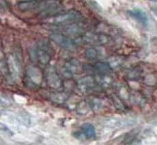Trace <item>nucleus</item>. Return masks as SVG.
I'll list each match as a JSON object with an SVG mask.
<instances>
[{"label":"nucleus","instance_id":"423d86ee","mask_svg":"<svg viewBox=\"0 0 157 145\" xmlns=\"http://www.w3.org/2000/svg\"><path fill=\"white\" fill-rule=\"evenodd\" d=\"M84 70L88 72L96 75H107L111 71V66L108 63L96 62L93 65H87L84 66Z\"/></svg>","mask_w":157,"mask_h":145},{"label":"nucleus","instance_id":"f257e3e1","mask_svg":"<svg viewBox=\"0 0 157 145\" xmlns=\"http://www.w3.org/2000/svg\"><path fill=\"white\" fill-rule=\"evenodd\" d=\"M17 7L21 12H34L47 16L57 12L62 5L57 0H25L18 3Z\"/></svg>","mask_w":157,"mask_h":145},{"label":"nucleus","instance_id":"6e6552de","mask_svg":"<svg viewBox=\"0 0 157 145\" xmlns=\"http://www.w3.org/2000/svg\"><path fill=\"white\" fill-rule=\"evenodd\" d=\"M40 72L37 69L29 68L27 71V77H25L26 84L29 87L37 86L40 81Z\"/></svg>","mask_w":157,"mask_h":145},{"label":"nucleus","instance_id":"f03ea898","mask_svg":"<svg viewBox=\"0 0 157 145\" xmlns=\"http://www.w3.org/2000/svg\"><path fill=\"white\" fill-rule=\"evenodd\" d=\"M51 51L52 49L47 42L40 41L30 48L29 52L32 60L47 64L51 60Z\"/></svg>","mask_w":157,"mask_h":145},{"label":"nucleus","instance_id":"9b49d317","mask_svg":"<svg viewBox=\"0 0 157 145\" xmlns=\"http://www.w3.org/2000/svg\"><path fill=\"white\" fill-rule=\"evenodd\" d=\"M47 80L49 86L53 87H59L60 86V83H61V80H60L59 77L57 76L54 71H51L49 72Z\"/></svg>","mask_w":157,"mask_h":145},{"label":"nucleus","instance_id":"20e7f679","mask_svg":"<svg viewBox=\"0 0 157 145\" xmlns=\"http://www.w3.org/2000/svg\"><path fill=\"white\" fill-rule=\"evenodd\" d=\"M51 40L59 47L67 50H73L77 47V42L59 33H53L50 35Z\"/></svg>","mask_w":157,"mask_h":145},{"label":"nucleus","instance_id":"1a4fd4ad","mask_svg":"<svg viewBox=\"0 0 157 145\" xmlns=\"http://www.w3.org/2000/svg\"><path fill=\"white\" fill-rule=\"evenodd\" d=\"M79 67V61L77 59L72 58L65 63L64 67H63V72H64L65 76L70 77L77 73Z\"/></svg>","mask_w":157,"mask_h":145},{"label":"nucleus","instance_id":"4468645a","mask_svg":"<svg viewBox=\"0 0 157 145\" xmlns=\"http://www.w3.org/2000/svg\"><path fill=\"white\" fill-rule=\"evenodd\" d=\"M149 1H155V0H149Z\"/></svg>","mask_w":157,"mask_h":145},{"label":"nucleus","instance_id":"ddd939ff","mask_svg":"<svg viewBox=\"0 0 157 145\" xmlns=\"http://www.w3.org/2000/svg\"><path fill=\"white\" fill-rule=\"evenodd\" d=\"M151 10H152V12L154 13V14H155V16L157 17V8L153 7V8H151Z\"/></svg>","mask_w":157,"mask_h":145},{"label":"nucleus","instance_id":"0eeeda50","mask_svg":"<svg viewBox=\"0 0 157 145\" xmlns=\"http://www.w3.org/2000/svg\"><path fill=\"white\" fill-rule=\"evenodd\" d=\"M78 139L84 138L86 140H92L96 138V129L92 123H85L81 126V132H79L78 135L75 134Z\"/></svg>","mask_w":157,"mask_h":145},{"label":"nucleus","instance_id":"f8f14e48","mask_svg":"<svg viewBox=\"0 0 157 145\" xmlns=\"http://www.w3.org/2000/svg\"><path fill=\"white\" fill-rule=\"evenodd\" d=\"M85 56L88 60H94L98 57V52L95 48H89L86 51Z\"/></svg>","mask_w":157,"mask_h":145},{"label":"nucleus","instance_id":"7ed1b4c3","mask_svg":"<svg viewBox=\"0 0 157 145\" xmlns=\"http://www.w3.org/2000/svg\"><path fill=\"white\" fill-rule=\"evenodd\" d=\"M81 19V14L76 11H70L68 12L57 15L53 18L52 23L57 25H68L79 21Z\"/></svg>","mask_w":157,"mask_h":145},{"label":"nucleus","instance_id":"9d476101","mask_svg":"<svg viewBox=\"0 0 157 145\" xmlns=\"http://www.w3.org/2000/svg\"><path fill=\"white\" fill-rule=\"evenodd\" d=\"M83 40L94 44H104L107 42L106 36L98 34H87L83 36Z\"/></svg>","mask_w":157,"mask_h":145},{"label":"nucleus","instance_id":"39448f33","mask_svg":"<svg viewBox=\"0 0 157 145\" xmlns=\"http://www.w3.org/2000/svg\"><path fill=\"white\" fill-rule=\"evenodd\" d=\"M128 16L135 22L144 27H147L149 25L148 16L145 11L139 8H134L128 10Z\"/></svg>","mask_w":157,"mask_h":145}]
</instances>
